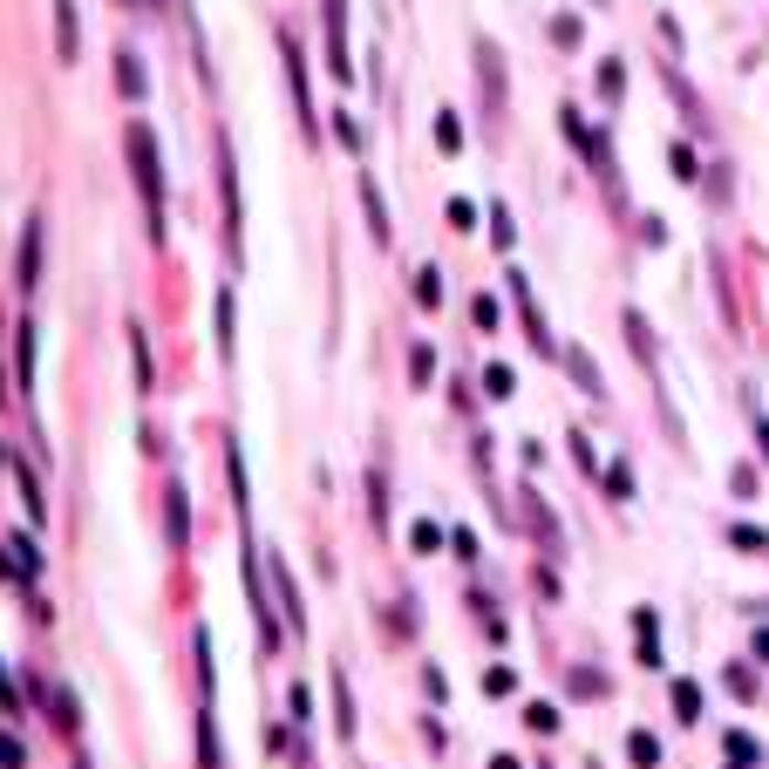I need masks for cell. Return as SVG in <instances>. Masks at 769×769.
<instances>
[{
	"mask_svg": "<svg viewBox=\"0 0 769 769\" xmlns=\"http://www.w3.org/2000/svg\"><path fill=\"white\" fill-rule=\"evenodd\" d=\"M130 157H137V191H143V205H150V232L164 238V164H157V137L150 124H130Z\"/></svg>",
	"mask_w": 769,
	"mask_h": 769,
	"instance_id": "obj_1",
	"label": "cell"
},
{
	"mask_svg": "<svg viewBox=\"0 0 769 769\" xmlns=\"http://www.w3.org/2000/svg\"><path fill=\"white\" fill-rule=\"evenodd\" d=\"M477 96H483V109H504V55H498V42H477Z\"/></svg>",
	"mask_w": 769,
	"mask_h": 769,
	"instance_id": "obj_2",
	"label": "cell"
},
{
	"mask_svg": "<svg viewBox=\"0 0 769 769\" xmlns=\"http://www.w3.org/2000/svg\"><path fill=\"white\" fill-rule=\"evenodd\" d=\"M328 68L341 75H354V62H348V0H328Z\"/></svg>",
	"mask_w": 769,
	"mask_h": 769,
	"instance_id": "obj_3",
	"label": "cell"
},
{
	"mask_svg": "<svg viewBox=\"0 0 769 769\" xmlns=\"http://www.w3.org/2000/svg\"><path fill=\"white\" fill-rule=\"evenodd\" d=\"M279 55H287V83H293V103H300V124H307V137H313V96H307V62H300V42H293V34L279 42Z\"/></svg>",
	"mask_w": 769,
	"mask_h": 769,
	"instance_id": "obj_4",
	"label": "cell"
},
{
	"mask_svg": "<svg viewBox=\"0 0 769 769\" xmlns=\"http://www.w3.org/2000/svg\"><path fill=\"white\" fill-rule=\"evenodd\" d=\"M55 49L62 62H75V0H55Z\"/></svg>",
	"mask_w": 769,
	"mask_h": 769,
	"instance_id": "obj_5",
	"label": "cell"
},
{
	"mask_svg": "<svg viewBox=\"0 0 769 769\" xmlns=\"http://www.w3.org/2000/svg\"><path fill=\"white\" fill-rule=\"evenodd\" d=\"M565 369L579 375V388H586V395H599V369H592V354H586V348H565Z\"/></svg>",
	"mask_w": 769,
	"mask_h": 769,
	"instance_id": "obj_6",
	"label": "cell"
},
{
	"mask_svg": "<svg viewBox=\"0 0 769 769\" xmlns=\"http://www.w3.org/2000/svg\"><path fill=\"white\" fill-rule=\"evenodd\" d=\"M42 273V225H28V246H21V287H34Z\"/></svg>",
	"mask_w": 769,
	"mask_h": 769,
	"instance_id": "obj_7",
	"label": "cell"
},
{
	"mask_svg": "<svg viewBox=\"0 0 769 769\" xmlns=\"http://www.w3.org/2000/svg\"><path fill=\"white\" fill-rule=\"evenodd\" d=\"M171 545H184V532H191V504H184V483H171Z\"/></svg>",
	"mask_w": 769,
	"mask_h": 769,
	"instance_id": "obj_8",
	"label": "cell"
},
{
	"mask_svg": "<svg viewBox=\"0 0 769 769\" xmlns=\"http://www.w3.org/2000/svg\"><path fill=\"white\" fill-rule=\"evenodd\" d=\"M361 205H369V225H375V246H388V212H382V191L361 184Z\"/></svg>",
	"mask_w": 769,
	"mask_h": 769,
	"instance_id": "obj_9",
	"label": "cell"
},
{
	"mask_svg": "<svg viewBox=\"0 0 769 769\" xmlns=\"http://www.w3.org/2000/svg\"><path fill=\"white\" fill-rule=\"evenodd\" d=\"M627 756H633L640 769H654V762H661V743L647 736V728H633V736H627Z\"/></svg>",
	"mask_w": 769,
	"mask_h": 769,
	"instance_id": "obj_10",
	"label": "cell"
},
{
	"mask_svg": "<svg viewBox=\"0 0 769 769\" xmlns=\"http://www.w3.org/2000/svg\"><path fill=\"white\" fill-rule=\"evenodd\" d=\"M674 708H681V722H702V687L695 681H674Z\"/></svg>",
	"mask_w": 769,
	"mask_h": 769,
	"instance_id": "obj_11",
	"label": "cell"
},
{
	"mask_svg": "<svg viewBox=\"0 0 769 769\" xmlns=\"http://www.w3.org/2000/svg\"><path fill=\"white\" fill-rule=\"evenodd\" d=\"M116 89H124V96H143V68H137V55H116Z\"/></svg>",
	"mask_w": 769,
	"mask_h": 769,
	"instance_id": "obj_12",
	"label": "cell"
},
{
	"mask_svg": "<svg viewBox=\"0 0 769 769\" xmlns=\"http://www.w3.org/2000/svg\"><path fill=\"white\" fill-rule=\"evenodd\" d=\"M273 579H279V606H287V620L300 627V592H293V579H287V565H273Z\"/></svg>",
	"mask_w": 769,
	"mask_h": 769,
	"instance_id": "obj_13",
	"label": "cell"
},
{
	"mask_svg": "<svg viewBox=\"0 0 769 769\" xmlns=\"http://www.w3.org/2000/svg\"><path fill=\"white\" fill-rule=\"evenodd\" d=\"M416 300H423V307H436V300H442V273H436V266H423V273H416Z\"/></svg>",
	"mask_w": 769,
	"mask_h": 769,
	"instance_id": "obj_14",
	"label": "cell"
},
{
	"mask_svg": "<svg viewBox=\"0 0 769 769\" xmlns=\"http://www.w3.org/2000/svg\"><path fill=\"white\" fill-rule=\"evenodd\" d=\"M524 722H532L538 736H552V728H558V708H552V702H532V708H524Z\"/></svg>",
	"mask_w": 769,
	"mask_h": 769,
	"instance_id": "obj_15",
	"label": "cell"
},
{
	"mask_svg": "<svg viewBox=\"0 0 769 769\" xmlns=\"http://www.w3.org/2000/svg\"><path fill=\"white\" fill-rule=\"evenodd\" d=\"M49 708H55V722H62V728H75V695H68V687H55Z\"/></svg>",
	"mask_w": 769,
	"mask_h": 769,
	"instance_id": "obj_16",
	"label": "cell"
},
{
	"mask_svg": "<svg viewBox=\"0 0 769 769\" xmlns=\"http://www.w3.org/2000/svg\"><path fill=\"white\" fill-rule=\"evenodd\" d=\"M28 762V749H21V736H0V769H21Z\"/></svg>",
	"mask_w": 769,
	"mask_h": 769,
	"instance_id": "obj_17",
	"label": "cell"
},
{
	"mask_svg": "<svg viewBox=\"0 0 769 769\" xmlns=\"http://www.w3.org/2000/svg\"><path fill=\"white\" fill-rule=\"evenodd\" d=\"M728 538H736V545H743V552H769V538H762V532H756V524H736V532H728Z\"/></svg>",
	"mask_w": 769,
	"mask_h": 769,
	"instance_id": "obj_18",
	"label": "cell"
},
{
	"mask_svg": "<svg viewBox=\"0 0 769 769\" xmlns=\"http://www.w3.org/2000/svg\"><path fill=\"white\" fill-rule=\"evenodd\" d=\"M552 42H558V49H573V42H579V21H573V14H558V21H552Z\"/></svg>",
	"mask_w": 769,
	"mask_h": 769,
	"instance_id": "obj_19",
	"label": "cell"
},
{
	"mask_svg": "<svg viewBox=\"0 0 769 769\" xmlns=\"http://www.w3.org/2000/svg\"><path fill=\"white\" fill-rule=\"evenodd\" d=\"M606 491H613V498H633V477H627V463H613V470H606Z\"/></svg>",
	"mask_w": 769,
	"mask_h": 769,
	"instance_id": "obj_20",
	"label": "cell"
},
{
	"mask_svg": "<svg viewBox=\"0 0 769 769\" xmlns=\"http://www.w3.org/2000/svg\"><path fill=\"white\" fill-rule=\"evenodd\" d=\"M218 341H225V354H232V293H218Z\"/></svg>",
	"mask_w": 769,
	"mask_h": 769,
	"instance_id": "obj_21",
	"label": "cell"
},
{
	"mask_svg": "<svg viewBox=\"0 0 769 769\" xmlns=\"http://www.w3.org/2000/svg\"><path fill=\"white\" fill-rule=\"evenodd\" d=\"M436 143H442V150H457V143H463V130H457V116H442V124H436Z\"/></svg>",
	"mask_w": 769,
	"mask_h": 769,
	"instance_id": "obj_22",
	"label": "cell"
},
{
	"mask_svg": "<svg viewBox=\"0 0 769 769\" xmlns=\"http://www.w3.org/2000/svg\"><path fill=\"white\" fill-rule=\"evenodd\" d=\"M409 538H416V552H436V545H442V532H436V524H416Z\"/></svg>",
	"mask_w": 769,
	"mask_h": 769,
	"instance_id": "obj_23",
	"label": "cell"
},
{
	"mask_svg": "<svg viewBox=\"0 0 769 769\" xmlns=\"http://www.w3.org/2000/svg\"><path fill=\"white\" fill-rule=\"evenodd\" d=\"M0 708H8V715H21V695H14V681H8V674H0Z\"/></svg>",
	"mask_w": 769,
	"mask_h": 769,
	"instance_id": "obj_24",
	"label": "cell"
},
{
	"mask_svg": "<svg viewBox=\"0 0 769 769\" xmlns=\"http://www.w3.org/2000/svg\"><path fill=\"white\" fill-rule=\"evenodd\" d=\"M749 416H756V442H762V457H769V416L762 409H749Z\"/></svg>",
	"mask_w": 769,
	"mask_h": 769,
	"instance_id": "obj_25",
	"label": "cell"
},
{
	"mask_svg": "<svg viewBox=\"0 0 769 769\" xmlns=\"http://www.w3.org/2000/svg\"><path fill=\"white\" fill-rule=\"evenodd\" d=\"M756 654H762V661H769V633H756Z\"/></svg>",
	"mask_w": 769,
	"mask_h": 769,
	"instance_id": "obj_26",
	"label": "cell"
}]
</instances>
